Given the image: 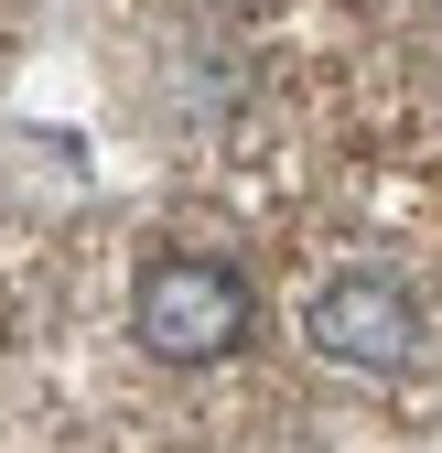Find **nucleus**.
I'll return each mask as SVG.
<instances>
[{"instance_id": "f257e3e1", "label": "nucleus", "mask_w": 442, "mask_h": 453, "mask_svg": "<svg viewBox=\"0 0 442 453\" xmlns=\"http://www.w3.org/2000/svg\"><path fill=\"white\" fill-rule=\"evenodd\" d=\"M248 324H259L248 280H238L227 259H194V249L151 259L141 292H130V334H141L162 367H227V357L248 346Z\"/></svg>"}, {"instance_id": "f03ea898", "label": "nucleus", "mask_w": 442, "mask_h": 453, "mask_svg": "<svg viewBox=\"0 0 442 453\" xmlns=\"http://www.w3.org/2000/svg\"><path fill=\"white\" fill-rule=\"evenodd\" d=\"M302 334H313V357H335L346 378H410L421 367V303L389 270H335L313 292Z\"/></svg>"}]
</instances>
